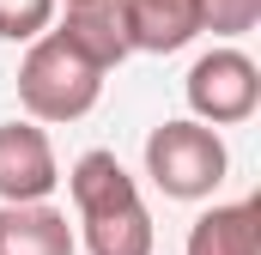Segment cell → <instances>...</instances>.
<instances>
[{"label":"cell","mask_w":261,"mask_h":255,"mask_svg":"<svg viewBox=\"0 0 261 255\" xmlns=\"http://www.w3.org/2000/svg\"><path fill=\"white\" fill-rule=\"evenodd\" d=\"M55 24V0H0V37L6 43H37Z\"/></svg>","instance_id":"30bf717a"},{"label":"cell","mask_w":261,"mask_h":255,"mask_svg":"<svg viewBox=\"0 0 261 255\" xmlns=\"http://www.w3.org/2000/svg\"><path fill=\"white\" fill-rule=\"evenodd\" d=\"M182 255H261V207L255 200L206 207L189 225V249Z\"/></svg>","instance_id":"9c48e42d"},{"label":"cell","mask_w":261,"mask_h":255,"mask_svg":"<svg viewBox=\"0 0 261 255\" xmlns=\"http://www.w3.org/2000/svg\"><path fill=\"white\" fill-rule=\"evenodd\" d=\"M261 24V0H200V31L213 37H249Z\"/></svg>","instance_id":"8fae6325"},{"label":"cell","mask_w":261,"mask_h":255,"mask_svg":"<svg viewBox=\"0 0 261 255\" xmlns=\"http://www.w3.org/2000/svg\"><path fill=\"white\" fill-rule=\"evenodd\" d=\"M55 37L85 67H97V73H110V67H122L134 55L128 49V24H122V0H73Z\"/></svg>","instance_id":"8992f818"},{"label":"cell","mask_w":261,"mask_h":255,"mask_svg":"<svg viewBox=\"0 0 261 255\" xmlns=\"http://www.w3.org/2000/svg\"><path fill=\"white\" fill-rule=\"evenodd\" d=\"M189 110H195L200 128H237L255 116L261 104V67L243 55V49H206L195 67H189Z\"/></svg>","instance_id":"277c9868"},{"label":"cell","mask_w":261,"mask_h":255,"mask_svg":"<svg viewBox=\"0 0 261 255\" xmlns=\"http://www.w3.org/2000/svg\"><path fill=\"white\" fill-rule=\"evenodd\" d=\"M128 49L140 55H176L200 37V0H122Z\"/></svg>","instance_id":"52a82bcc"},{"label":"cell","mask_w":261,"mask_h":255,"mask_svg":"<svg viewBox=\"0 0 261 255\" xmlns=\"http://www.w3.org/2000/svg\"><path fill=\"white\" fill-rule=\"evenodd\" d=\"M67 194H73V213H79V231H85V249L91 255H152V213L140 200V183L122 170L116 152H79L73 170H67Z\"/></svg>","instance_id":"6da1fadb"},{"label":"cell","mask_w":261,"mask_h":255,"mask_svg":"<svg viewBox=\"0 0 261 255\" xmlns=\"http://www.w3.org/2000/svg\"><path fill=\"white\" fill-rule=\"evenodd\" d=\"M103 97V73L85 67L55 31H43L18 61V104L31 122H79Z\"/></svg>","instance_id":"7a4b0ae2"},{"label":"cell","mask_w":261,"mask_h":255,"mask_svg":"<svg viewBox=\"0 0 261 255\" xmlns=\"http://www.w3.org/2000/svg\"><path fill=\"white\" fill-rule=\"evenodd\" d=\"M61 183L55 146L37 122H0V207H37Z\"/></svg>","instance_id":"5b68a950"},{"label":"cell","mask_w":261,"mask_h":255,"mask_svg":"<svg viewBox=\"0 0 261 255\" xmlns=\"http://www.w3.org/2000/svg\"><path fill=\"white\" fill-rule=\"evenodd\" d=\"M79 237L61 207H0V255H73Z\"/></svg>","instance_id":"ba28073f"},{"label":"cell","mask_w":261,"mask_h":255,"mask_svg":"<svg viewBox=\"0 0 261 255\" xmlns=\"http://www.w3.org/2000/svg\"><path fill=\"white\" fill-rule=\"evenodd\" d=\"M55 6H61V0H55ZM67 6H73V0H67Z\"/></svg>","instance_id":"7c38bea8"},{"label":"cell","mask_w":261,"mask_h":255,"mask_svg":"<svg viewBox=\"0 0 261 255\" xmlns=\"http://www.w3.org/2000/svg\"><path fill=\"white\" fill-rule=\"evenodd\" d=\"M231 170V152L213 128L200 122H158L146 134V176L170 200H206V194L225 183Z\"/></svg>","instance_id":"3957f363"}]
</instances>
